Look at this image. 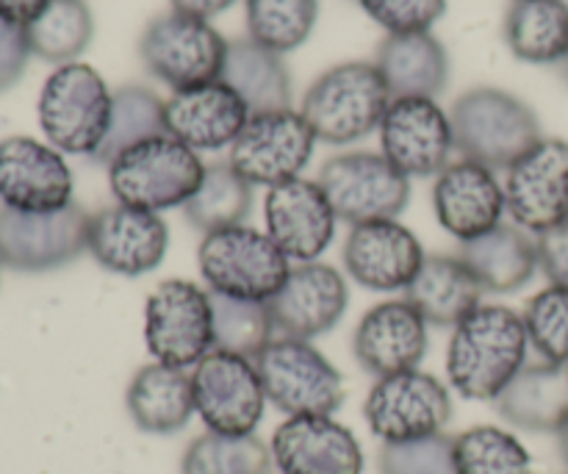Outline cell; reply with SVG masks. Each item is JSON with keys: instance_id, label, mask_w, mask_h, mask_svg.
I'll use <instances>...</instances> for the list:
<instances>
[{"instance_id": "obj_1", "label": "cell", "mask_w": 568, "mask_h": 474, "mask_svg": "<svg viewBox=\"0 0 568 474\" xmlns=\"http://www.w3.org/2000/svg\"><path fill=\"white\" fill-rule=\"evenodd\" d=\"M527 344L521 314L505 305H477L455 325L447 353L449 383L466 400H497L525 366Z\"/></svg>"}, {"instance_id": "obj_2", "label": "cell", "mask_w": 568, "mask_h": 474, "mask_svg": "<svg viewBox=\"0 0 568 474\" xmlns=\"http://www.w3.org/2000/svg\"><path fill=\"white\" fill-rule=\"evenodd\" d=\"M455 148L464 159L488 170H510L521 155L541 142L536 111L503 89L480 87L453 105Z\"/></svg>"}, {"instance_id": "obj_3", "label": "cell", "mask_w": 568, "mask_h": 474, "mask_svg": "<svg viewBox=\"0 0 568 474\" xmlns=\"http://www.w3.org/2000/svg\"><path fill=\"white\" fill-rule=\"evenodd\" d=\"M205 175L197 150L175 137H153L133 144L109 164V186L116 203L144 211L186 205Z\"/></svg>"}, {"instance_id": "obj_4", "label": "cell", "mask_w": 568, "mask_h": 474, "mask_svg": "<svg viewBox=\"0 0 568 474\" xmlns=\"http://www.w3.org/2000/svg\"><path fill=\"white\" fill-rule=\"evenodd\" d=\"M392 92L377 64L349 61L327 70L305 92L303 111L316 139L327 144H349L381 128Z\"/></svg>"}, {"instance_id": "obj_5", "label": "cell", "mask_w": 568, "mask_h": 474, "mask_svg": "<svg viewBox=\"0 0 568 474\" xmlns=\"http://www.w3.org/2000/svg\"><path fill=\"white\" fill-rule=\"evenodd\" d=\"M200 275L211 294L270 303L286 283L292 264L270 233L250 225L205 233L197 248Z\"/></svg>"}, {"instance_id": "obj_6", "label": "cell", "mask_w": 568, "mask_h": 474, "mask_svg": "<svg viewBox=\"0 0 568 474\" xmlns=\"http://www.w3.org/2000/svg\"><path fill=\"white\" fill-rule=\"evenodd\" d=\"M114 94L94 67L72 61L44 81L39 125L59 153L94 155L111 122Z\"/></svg>"}, {"instance_id": "obj_7", "label": "cell", "mask_w": 568, "mask_h": 474, "mask_svg": "<svg viewBox=\"0 0 568 474\" xmlns=\"http://www.w3.org/2000/svg\"><path fill=\"white\" fill-rule=\"evenodd\" d=\"M266 400L288 416H331L344 403L336 366L303 339H272L253 361Z\"/></svg>"}, {"instance_id": "obj_8", "label": "cell", "mask_w": 568, "mask_h": 474, "mask_svg": "<svg viewBox=\"0 0 568 474\" xmlns=\"http://www.w3.org/2000/svg\"><path fill=\"white\" fill-rule=\"evenodd\" d=\"M139 56L150 75L181 92V89L220 81L227 42L209 20L170 11L155 17L144 28L139 39Z\"/></svg>"}, {"instance_id": "obj_9", "label": "cell", "mask_w": 568, "mask_h": 474, "mask_svg": "<svg viewBox=\"0 0 568 474\" xmlns=\"http://www.w3.org/2000/svg\"><path fill=\"white\" fill-rule=\"evenodd\" d=\"M144 342L159 364L189 370L214 350L211 294L192 281H164L148 297Z\"/></svg>"}, {"instance_id": "obj_10", "label": "cell", "mask_w": 568, "mask_h": 474, "mask_svg": "<svg viewBox=\"0 0 568 474\" xmlns=\"http://www.w3.org/2000/svg\"><path fill=\"white\" fill-rule=\"evenodd\" d=\"M338 220L349 225L397 220L410 198L405 178L383 153H344L325 161L316 181Z\"/></svg>"}, {"instance_id": "obj_11", "label": "cell", "mask_w": 568, "mask_h": 474, "mask_svg": "<svg viewBox=\"0 0 568 474\" xmlns=\"http://www.w3.org/2000/svg\"><path fill=\"white\" fill-rule=\"evenodd\" d=\"M92 214L78 203L28 214L0 205V264L14 272H50L72 264L89 250Z\"/></svg>"}, {"instance_id": "obj_12", "label": "cell", "mask_w": 568, "mask_h": 474, "mask_svg": "<svg viewBox=\"0 0 568 474\" xmlns=\"http://www.w3.org/2000/svg\"><path fill=\"white\" fill-rule=\"evenodd\" d=\"M192 389L194 411L211 433L253 436L264 420L266 392L250 359L211 350L194 370Z\"/></svg>"}, {"instance_id": "obj_13", "label": "cell", "mask_w": 568, "mask_h": 474, "mask_svg": "<svg viewBox=\"0 0 568 474\" xmlns=\"http://www.w3.org/2000/svg\"><path fill=\"white\" fill-rule=\"evenodd\" d=\"M364 416L369 431L386 444L438 436L453 420L447 386L427 372L410 370L381 377L366 397Z\"/></svg>"}, {"instance_id": "obj_14", "label": "cell", "mask_w": 568, "mask_h": 474, "mask_svg": "<svg viewBox=\"0 0 568 474\" xmlns=\"http://www.w3.org/2000/svg\"><path fill=\"white\" fill-rule=\"evenodd\" d=\"M314 142V131L300 111L253 114L231 144V167L253 186H281L308 167Z\"/></svg>"}, {"instance_id": "obj_15", "label": "cell", "mask_w": 568, "mask_h": 474, "mask_svg": "<svg viewBox=\"0 0 568 474\" xmlns=\"http://www.w3.org/2000/svg\"><path fill=\"white\" fill-rule=\"evenodd\" d=\"M505 205L521 231L544 233L568 220V142L541 139L508 170Z\"/></svg>"}, {"instance_id": "obj_16", "label": "cell", "mask_w": 568, "mask_h": 474, "mask_svg": "<svg viewBox=\"0 0 568 474\" xmlns=\"http://www.w3.org/2000/svg\"><path fill=\"white\" fill-rule=\"evenodd\" d=\"M383 155L405 178H430L449 167L453 122L430 98H397L381 122Z\"/></svg>"}, {"instance_id": "obj_17", "label": "cell", "mask_w": 568, "mask_h": 474, "mask_svg": "<svg viewBox=\"0 0 568 474\" xmlns=\"http://www.w3.org/2000/svg\"><path fill=\"white\" fill-rule=\"evenodd\" d=\"M72 172L64 155L31 137L0 142V203L6 209L44 214L72 203Z\"/></svg>"}, {"instance_id": "obj_18", "label": "cell", "mask_w": 568, "mask_h": 474, "mask_svg": "<svg viewBox=\"0 0 568 474\" xmlns=\"http://www.w3.org/2000/svg\"><path fill=\"white\" fill-rule=\"evenodd\" d=\"M266 233L288 261H316L336 236V211L316 181H294L272 186L264 200Z\"/></svg>"}, {"instance_id": "obj_19", "label": "cell", "mask_w": 568, "mask_h": 474, "mask_svg": "<svg viewBox=\"0 0 568 474\" xmlns=\"http://www.w3.org/2000/svg\"><path fill=\"white\" fill-rule=\"evenodd\" d=\"M170 228L155 211L109 205L89 220V253L103 270L136 278L164 261Z\"/></svg>"}, {"instance_id": "obj_20", "label": "cell", "mask_w": 568, "mask_h": 474, "mask_svg": "<svg viewBox=\"0 0 568 474\" xmlns=\"http://www.w3.org/2000/svg\"><path fill=\"white\" fill-rule=\"evenodd\" d=\"M349 289L342 272L333 266L308 261L292 266L281 292L270 300L272 325L283 339H311L331 331L347 311Z\"/></svg>"}, {"instance_id": "obj_21", "label": "cell", "mask_w": 568, "mask_h": 474, "mask_svg": "<svg viewBox=\"0 0 568 474\" xmlns=\"http://www.w3.org/2000/svg\"><path fill=\"white\" fill-rule=\"evenodd\" d=\"M425 259L419 239L397 220L361 222L344 242V266L369 292L408 289Z\"/></svg>"}, {"instance_id": "obj_22", "label": "cell", "mask_w": 568, "mask_h": 474, "mask_svg": "<svg viewBox=\"0 0 568 474\" xmlns=\"http://www.w3.org/2000/svg\"><path fill=\"white\" fill-rule=\"evenodd\" d=\"M433 209L444 231L453 233L458 242H471L503 225L508 205H505V186H499L494 170L464 159L438 172L433 186Z\"/></svg>"}, {"instance_id": "obj_23", "label": "cell", "mask_w": 568, "mask_h": 474, "mask_svg": "<svg viewBox=\"0 0 568 474\" xmlns=\"http://www.w3.org/2000/svg\"><path fill=\"white\" fill-rule=\"evenodd\" d=\"M272 461L281 474H361L358 438L331 416H288L272 436Z\"/></svg>"}, {"instance_id": "obj_24", "label": "cell", "mask_w": 568, "mask_h": 474, "mask_svg": "<svg viewBox=\"0 0 568 474\" xmlns=\"http://www.w3.org/2000/svg\"><path fill=\"white\" fill-rule=\"evenodd\" d=\"M353 353L375 377L416 370L427 353V322L408 300L375 305L355 327Z\"/></svg>"}, {"instance_id": "obj_25", "label": "cell", "mask_w": 568, "mask_h": 474, "mask_svg": "<svg viewBox=\"0 0 568 474\" xmlns=\"http://www.w3.org/2000/svg\"><path fill=\"white\" fill-rule=\"evenodd\" d=\"M166 133L192 150H220L239 139L250 109L227 83L211 81L181 89L164 103Z\"/></svg>"}, {"instance_id": "obj_26", "label": "cell", "mask_w": 568, "mask_h": 474, "mask_svg": "<svg viewBox=\"0 0 568 474\" xmlns=\"http://www.w3.org/2000/svg\"><path fill=\"white\" fill-rule=\"evenodd\" d=\"M494 403L521 431L558 433L568 422V364H525Z\"/></svg>"}, {"instance_id": "obj_27", "label": "cell", "mask_w": 568, "mask_h": 474, "mask_svg": "<svg viewBox=\"0 0 568 474\" xmlns=\"http://www.w3.org/2000/svg\"><path fill=\"white\" fill-rule=\"evenodd\" d=\"M377 70L392 98H436L444 92L449 61L444 44L430 31L388 33L377 50Z\"/></svg>"}, {"instance_id": "obj_28", "label": "cell", "mask_w": 568, "mask_h": 474, "mask_svg": "<svg viewBox=\"0 0 568 474\" xmlns=\"http://www.w3.org/2000/svg\"><path fill=\"white\" fill-rule=\"evenodd\" d=\"M460 261L471 270L483 292H519L538 270L536 242L519 225H497L494 231L460 242Z\"/></svg>"}, {"instance_id": "obj_29", "label": "cell", "mask_w": 568, "mask_h": 474, "mask_svg": "<svg viewBox=\"0 0 568 474\" xmlns=\"http://www.w3.org/2000/svg\"><path fill=\"white\" fill-rule=\"evenodd\" d=\"M405 300L433 325H458L477 305H483V286L469 266L455 255H430L419 266Z\"/></svg>"}, {"instance_id": "obj_30", "label": "cell", "mask_w": 568, "mask_h": 474, "mask_svg": "<svg viewBox=\"0 0 568 474\" xmlns=\"http://www.w3.org/2000/svg\"><path fill=\"white\" fill-rule=\"evenodd\" d=\"M128 411L139 431L170 436L183 431L194 414L192 375L166 364H150L128 386Z\"/></svg>"}, {"instance_id": "obj_31", "label": "cell", "mask_w": 568, "mask_h": 474, "mask_svg": "<svg viewBox=\"0 0 568 474\" xmlns=\"http://www.w3.org/2000/svg\"><path fill=\"white\" fill-rule=\"evenodd\" d=\"M220 81L244 100L250 117L292 109V78L281 53L250 37L227 42Z\"/></svg>"}, {"instance_id": "obj_32", "label": "cell", "mask_w": 568, "mask_h": 474, "mask_svg": "<svg viewBox=\"0 0 568 474\" xmlns=\"http://www.w3.org/2000/svg\"><path fill=\"white\" fill-rule=\"evenodd\" d=\"M505 39L516 59L530 64H560L568 56V3L514 0L505 17Z\"/></svg>"}, {"instance_id": "obj_33", "label": "cell", "mask_w": 568, "mask_h": 474, "mask_svg": "<svg viewBox=\"0 0 568 474\" xmlns=\"http://www.w3.org/2000/svg\"><path fill=\"white\" fill-rule=\"evenodd\" d=\"M31 53L53 64H72L94 33L92 11L83 0H48L42 14L26 26Z\"/></svg>"}, {"instance_id": "obj_34", "label": "cell", "mask_w": 568, "mask_h": 474, "mask_svg": "<svg viewBox=\"0 0 568 474\" xmlns=\"http://www.w3.org/2000/svg\"><path fill=\"white\" fill-rule=\"evenodd\" d=\"M183 211L186 220L205 233L244 225L253 211V183L244 181L231 164H211L205 167L203 183Z\"/></svg>"}, {"instance_id": "obj_35", "label": "cell", "mask_w": 568, "mask_h": 474, "mask_svg": "<svg viewBox=\"0 0 568 474\" xmlns=\"http://www.w3.org/2000/svg\"><path fill=\"white\" fill-rule=\"evenodd\" d=\"M164 103L159 94L144 87H122L114 92L111 103V122L105 131L103 144L92 155L100 164H111L120 153L131 150L133 144L148 142L153 137H164Z\"/></svg>"}, {"instance_id": "obj_36", "label": "cell", "mask_w": 568, "mask_h": 474, "mask_svg": "<svg viewBox=\"0 0 568 474\" xmlns=\"http://www.w3.org/2000/svg\"><path fill=\"white\" fill-rule=\"evenodd\" d=\"M211 311H214V350L255 361L272 342L275 325L266 303L211 294Z\"/></svg>"}, {"instance_id": "obj_37", "label": "cell", "mask_w": 568, "mask_h": 474, "mask_svg": "<svg viewBox=\"0 0 568 474\" xmlns=\"http://www.w3.org/2000/svg\"><path fill=\"white\" fill-rule=\"evenodd\" d=\"M455 474H532L525 444L503 427L480 425L455 438Z\"/></svg>"}, {"instance_id": "obj_38", "label": "cell", "mask_w": 568, "mask_h": 474, "mask_svg": "<svg viewBox=\"0 0 568 474\" xmlns=\"http://www.w3.org/2000/svg\"><path fill=\"white\" fill-rule=\"evenodd\" d=\"M272 453L255 436L205 433L189 444L181 474H270Z\"/></svg>"}, {"instance_id": "obj_39", "label": "cell", "mask_w": 568, "mask_h": 474, "mask_svg": "<svg viewBox=\"0 0 568 474\" xmlns=\"http://www.w3.org/2000/svg\"><path fill=\"white\" fill-rule=\"evenodd\" d=\"M320 0H247L250 39L275 53L297 50L314 31Z\"/></svg>"}, {"instance_id": "obj_40", "label": "cell", "mask_w": 568, "mask_h": 474, "mask_svg": "<svg viewBox=\"0 0 568 474\" xmlns=\"http://www.w3.org/2000/svg\"><path fill=\"white\" fill-rule=\"evenodd\" d=\"M527 339L549 364H568V289L549 286L527 303L521 314Z\"/></svg>"}, {"instance_id": "obj_41", "label": "cell", "mask_w": 568, "mask_h": 474, "mask_svg": "<svg viewBox=\"0 0 568 474\" xmlns=\"http://www.w3.org/2000/svg\"><path fill=\"white\" fill-rule=\"evenodd\" d=\"M455 438L427 436L416 442L383 444L381 474H455Z\"/></svg>"}, {"instance_id": "obj_42", "label": "cell", "mask_w": 568, "mask_h": 474, "mask_svg": "<svg viewBox=\"0 0 568 474\" xmlns=\"http://www.w3.org/2000/svg\"><path fill=\"white\" fill-rule=\"evenodd\" d=\"M358 3L388 33L430 31L433 22L442 20L447 11V0H358Z\"/></svg>"}, {"instance_id": "obj_43", "label": "cell", "mask_w": 568, "mask_h": 474, "mask_svg": "<svg viewBox=\"0 0 568 474\" xmlns=\"http://www.w3.org/2000/svg\"><path fill=\"white\" fill-rule=\"evenodd\" d=\"M28 59H31V44L26 28L0 20V94L20 81Z\"/></svg>"}, {"instance_id": "obj_44", "label": "cell", "mask_w": 568, "mask_h": 474, "mask_svg": "<svg viewBox=\"0 0 568 474\" xmlns=\"http://www.w3.org/2000/svg\"><path fill=\"white\" fill-rule=\"evenodd\" d=\"M536 250L538 266L552 281V286L568 289V220L538 233Z\"/></svg>"}, {"instance_id": "obj_45", "label": "cell", "mask_w": 568, "mask_h": 474, "mask_svg": "<svg viewBox=\"0 0 568 474\" xmlns=\"http://www.w3.org/2000/svg\"><path fill=\"white\" fill-rule=\"evenodd\" d=\"M44 6H48V0H0V20L26 28L42 14Z\"/></svg>"}, {"instance_id": "obj_46", "label": "cell", "mask_w": 568, "mask_h": 474, "mask_svg": "<svg viewBox=\"0 0 568 474\" xmlns=\"http://www.w3.org/2000/svg\"><path fill=\"white\" fill-rule=\"evenodd\" d=\"M236 0H172V11H181V14L200 17V20H211V17L222 14L225 9Z\"/></svg>"}, {"instance_id": "obj_47", "label": "cell", "mask_w": 568, "mask_h": 474, "mask_svg": "<svg viewBox=\"0 0 568 474\" xmlns=\"http://www.w3.org/2000/svg\"><path fill=\"white\" fill-rule=\"evenodd\" d=\"M558 442H560V455H564V461L568 464V422L558 431Z\"/></svg>"}, {"instance_id": "obj_48", "label": "cell", "mask_w": 568, "mask_h": 474, "mask_svg": "<svg viewBox=\"0 0 568 474\" xmlns=\"http://www.w3.org/2000/svg\"><path fill=\"white\" fill-rule=\"evenodd\" d=\"M558 70H560V78H564V81L568 83V56H566L564 61H560V64H558Z\"/></svg>"}]
</instances>
